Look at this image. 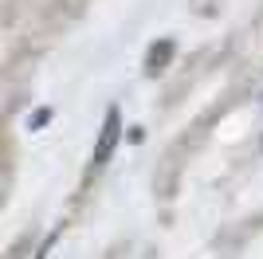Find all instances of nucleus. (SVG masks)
I'll return each instance as SVG.
<instances>
[{
	"instance_id": "nucleus-1",
	"label": "nucleus",
	"mask_w": 263,
	"mask_h": 259,
	"mask_svg": "<svg viewBox=\"0 0 263 259\" xmlns=\"http://www.w3.org/2000/svg\"><path fill=\"white\" fill-rule=\"evenodd\" d=\"M114 141H118V110H110L106 126H102V138H99V153H95V165H102L114 153Z\"/></svg>"
}]
</instances>
